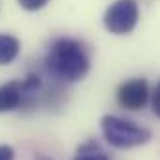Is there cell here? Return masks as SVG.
<instances>
[{"label": "cell", "mask_w": 160, "mask_h": 160, "mask_svg": "<svg viewBox=\"0 0 160 160\" xmlns=\"http://www.w3.org/2000/svg\"><path fill=\"white\" fill-rule=\"evenodd\" d=\"M45 68L58 81L73 83L87 75L91 62L83 45L77 40L58 38L45 57Z\"/></svg>", "instance_id": "1"}, {"label": "cell", "mask_w": 160, "mask_h": 160, "mask_svg": "<svg viewBox=\"0 0 160 160\" xmlns=\"http://www.w3.org/2000/svg\"><path fill=\"white\" fill-rule=\"evenodd\" d=\"M102 134L106 138V141L117 149H132L138 145H143L151 139V130L121 119L117 115H106L102 119Z\"/></svg>", "instance_id": "2"}, {"label": "cell", "mask_w": 160, "mask_h": 160, "mask_svg": "<svg viewBox=\"0 0 160 160\" xmlns=\"http://www.w3.org/2000/svg\"><path fill=\"white\" fill-rule=\"evenodd\" d=\"M139 19V8L136 0H117L104 13V27L108 32L122 36L130 34Z\"/></svg>", "instance_id": "3"}, {"label": "cell", "mask_w": 160, "mask_h": 160, "mask_svg": "<svg viewBox=\"0 0 160 160\" xmlns=\"http://www.w3.org/2000/svg\"><path fill=\"white\" fill-rule=\"evenodd\" d=\"M117 100L121 108L128 111H138L143 109L149 102V85L145 79H130L122 83L117 91Z\"/></svg>", "instance_id": "4"}, {"label": "cell", "mask_w": 160, "mask_h": 160, "mask_svg": "<svg viewBox=\"0 0 160 160\" xmlns=\"http://www.w3.org/2000/svg\"><path fill=\"white\" fill-rule=\"evenodd\" d=\"M23 106V89L21 81H12L0 85V113H10Z\"/></svg>", "instance_id": "5"}, {"label": "cell", "mask_w": 160, "mask_h": 160, "mask_svg": "<svg viewBox=\"0 0 160 160\" xmlns=\"http://www.w3.org/2000/svg\"><path fill=\"white\" fill-rule=\"evenodd\" d=\"M21 42L12 34H0V66H6L17 58Z\"/></svg>", "instance_id": "6"}, {"label": "cell", "mask_w": 160, "mask_h": 160, "mask_svg": "<svg viewBox=\"0 0 160 160\" xmlns=\"http://www.w3.org/2000/svg\"><path fill=\"white\" fill-rule=\"evenodd\" d=\"M73 160H109V156L96 141H87L77 147Z\"/></svg>", "instance_id": "7"}, {"label": "cell", "mask_w": 160, "mask_h": 160, "mask_svg": "<svg viewBox=\"0 0 160 160\" xmlns=\"http://www.w3.org/2000/svg\"><path fill=\"white\" fill-rule=\"evenodd\" d=\"M49 2L51 0H17V4L27 12H38L42 8H45Z\"/></svg>", "instance_id": "8"}, {"label": "cell", "mask_w": 160, "mask_h": 160, "mask_svg": "<svg viewBox=\"0 0 160 160\" xmlns=\"http://www.w3.org/2000/svg\"><path fill=\"white\" fill-rule=\"evenodd\" d=\"M152 113L160 119V81H158V85L154 87V92H152Z\"/></svg>", "instance_id": "9"}, {"label": "cell", "mask_w": 160, "mask_h": 160, "mask_svg": "<svg viewBox=\"0 0 160 160\" xmlns=\"http://www.w3.org/2000/svg\"><path fill=\"white\" fill-rule=\"evenodd\" d=\"M15 151L12 145H0V160H13Z\"/></svg>", "instance_id": "10"}, {"label": "cell", "mask_w": 160, "mask_h": 160, "mask_svg": "<svg viewBox=\"0 0 160 160\" xmlns=\"http://www.w3.org/2000/svg\"><path fill=\"white\" fill-rule=\"evenodd\" d=\"M40 160H49V158H40Z\"/></svg>", "instance_id": "11"}]
</instances>
